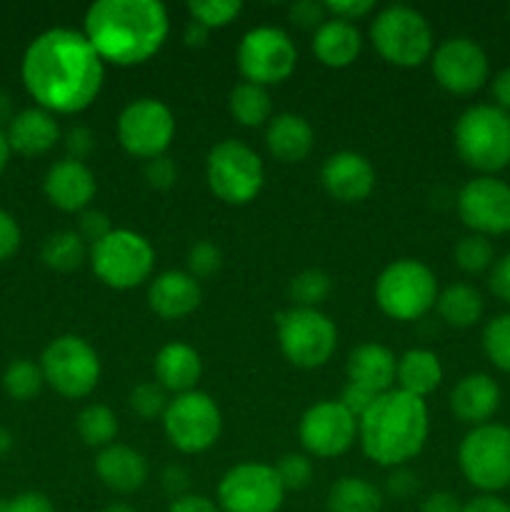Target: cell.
<instances>
[{
    "label": "cell",
    "mask_w": 510,
    "mask_h": 512,
    "mask_svg": "<svg viewBox=\"0 0 510 512\" xmlns=\"http://www.w3.org/2000/svg\"><path fill=\"white\" fill-rule=\"evenodd\" d=\"M20 78L38 108L53 115H75L98 98L105 63L83 30L50 28L25 48Z\"/></svg>",
    "instance_id": "cell-1"
},
{
    "label": "cell",
    "mask_w": 510,
    "mask_h": 512,
    "mask_svg": "<svg viewBox=\"0 0 510 512\" xmlns=\"http://www.w3.org/2000/svg\"><path fill=\"white\" fill-rule=\"evenodd\" d=\"M168 33V10L158 0H98L83 23V35L100 60L120 68L153 58Z\"/></svg>",
    "instance_id": "cell-2"
},
{
    "label": "cell",
    "mask_w": 510,
    "mask_h": 512,
    "mask_svg": "<svg viewBox=\"0 0 510 512\" xmlns=\"http://www.w3.org/2000/svg\"><path fill=\"white\" fill-rule=\"evenodd\" d=\"M430 415L423 398L393 388L380 393L358 420V438L365 458L380 468H400L418 458L428 443Z\"/></svg>",
    "instance_id": "cell-3"
},
{
    "label": "cell",
    "mask_w": 510,
    "mask_h": 512,
    "mask_svg": "<svg viewBox=\"0 0 510 512\" xmlns=\"http://www.w3.org/2000/svg\"><path fill=\"white\" fill-rule=\"evenodd\" d=\"M455 153L480 175L500 173L510 165V113L498 105H470L453 128Z\"/></svg>",
    "instance_id": "cell-4"
},
{
    "label": "cell",
    "mask_w": 510,
    "mask_h": 512,
    "mask_svg": "<svg viewBox=\"0 0 510 512\" xmlns=\"http://www.w3.org/2000/svg\"><path fill=\"white\" fill-rule=\"evenodd\" d=\"M438 278L433 270L415 258H400L385 265L375 280V303L383 315L398 323H415L435 308Z\"/></svg>",
    "instance_id": "cell-5"
},
{
    "label": "cell",
    "mask_w": 510,
    "mask_h": 512,
    "mask_svg": "<svg viewBox=\"0 0 510 512\" xmlns=\"http://www.w3.org/2000/svg\"><path fill=\"white\" fill-rule=\"evenodd\" d=\"M370 43L385 63L418 68L433 55V28L420 10L388 5L370 23Z\"/></svg>",
    "instance_id": "cell-6"
},
{
    "label": "cell",
    "mask_w": 510,
    "mask_h": 512,
    "mask_svg": "<svg viewBox=\"0 0 510 512\" xmlns=\"http://www.w3.org/2000/svg\"><path fill=\"white\" fill-rule=\"evenodd\" d=\"M88 260L100 283L113 290H133L153 275L155 250L145 235L113 228L103 240L90 245Z\"/></svg>",
    "instance_id": "cell-7"
},
{
    "label": "cell",
    "mask_w": 510,
    "mask_h": 512,
    "mask_svg": "<svg viewBox=\"0 0 510 512\" xmlns=\"http://www.w3.org/2000/svg\"><path fill=\"white\" fill-rule=\"evenodd\" d=\"M205 180L210 193L225 205H248L263 190V160L243 140L225 138L210 148L205 160Z\"/></svg>",
    "instance_id": "cell-8"
},
{
    "label": "cell",
    "mask_w": 510,
    "mask_h": 512,
    "mask_svg": "<svg viewBox=\"0 0 510 512\" xmlns=\"http://www.w3.org/2000/svg\"><path fill=\"white\" fill-rule=\"evenodd\" d=\"M275 330L283 358L300 370L323 368L338 348V328L320 310H283L275 315Z\"/></svg>",
    "instance_id": "cell-9"
},
{
    "label": "cell",
    "mask_w": 510,
    "mask_h": 512,
    "mask_svg": "<svg viewBox=\"0 0 510 512\" xmlns=\"http://www.w3.org/2000/svg\"><path fill=\"white\" fill-rule=\"evenodd\" d=\"M463 478L485 495L510 488V428L485 423L468 430L458 445Z\"/></svg>",
    "instance_id": "cell-10"
},
{
    "label": "cell",
    "mask_w": 510,
    "mask_h": 512,
    "mask_svg": "<svg viewBox=\"0 0 510 512\" xmlns=\"http://www.w3.org/2000/svg\"><path fill=\"white\" fill-rule=\"evenodd\" d=\"M45 385L68 400L88 398L100 383V358L80 335H58L40 355Z\"/></svg>",
    "instance_id": "cell-11"
},
{
    "label": "cell",
    "mask_w": 510,
    "mask_h": 512,
    "mask_svg": "<svg viewBox=\"0 0 510 512\" xmlns=\"http://www.w3.org/2000/svg\"><path fill=\"white\" fill-rule=\"evenodd\" d=\"M163 430L175 450L198 455L218 443L223 433V413L208 393L190 390L170 400L163 415Z\"/></svg>",
    "instance_id": "cell-12"
},
{
    "label": "cell",
    "mask_w": 510,
    "mask_h": 512,
    "mask_svg": "<svg viewBox=\"0 0 510 512\" xmlns=\"http://www.w3.org/2000/svg\"><path fill=\"white\" fill-rule=\"evenodd\" d=\"M235 60H238V70L245 83L268 88V85H278L293 75L295 65H298V48L283 28L260 25L243 35Z\"/></svg>",
    "instance_id": "cell-13"
},
{
    "label": "cell",
    "mask_w": 510,
    "mask_h": 512,
    "mask_svg": "<svg viewBox=\"0 0 510 512\" xmlns=\"http://www.w3.org/2000/svg\"><path fill=\"white\" fill-rule=\"evenodd\" d=\"M120 148L140 160H153L165 155L175 138V115L163 100L138 98L125 105L118 115Z\"/></svg>",
    "instance_id": "cell-14"
},
{
    "label": "cell",
    "mask_w": 510,
    "mask_h": 512,
    "mask_svg": "<svg viewBox=\"0 0 510 512\" xmlns=\"http://www.w3.org/2000/svg\"><path fill=\"white\" fill-rule=\"evenodd\" d=\"M285 488L275 465H233L218 483V508L223 512H278Z\"/></svg>",
    "instance_id": "cell-15"
},
{
    "label": "cell",
    "mask_w": 510,
    "mask_h": 512,
    "mask_svg": "<svg viewBox=\"0 0 510 512\" xmlns=\"http://www.w3.org/2000/svg\"><path fill=\"white\" fill-rule=\"evenodd\" d=\"M358 435V418L340 400H320L310 405L298 423V440L308 458H338L348 453Z\"/></svg>",
    "instance_id": "cell-16"
},
{
    "label": "cell",
    "mask_w": 510,
    "mask_h": 512,
    "mask_svg": "<svg viewBox=\"0 0 510 512\" xmlns=\"http://www.w3.org/2000/svg\"><path fill=\"white\" fill-rule=\"evenodd\" d=\"M455 208L465 228L473 233L485 238L510 233V185L495 175H478L468 180L460 188Z\"/></svg>",
    "instance_id": "cell-17"
},
{
    "label": "cell",
    "mask_w": 510,
    "mask_h": 512,
    "mask_svg": "<svg viewBox=\"0 0 510 512\" xmlns=\"http://www.w3.org/2000/svg\"><path fill=\"white\" fill-rule=\"evenodd\" d=\"M430 70L443 90L453 95H473L490 75V60L483 45L473 38H448L433 48Z\"/></svg>",
    "instance_id": "cell-18"
},
{
    "label": "cell",
    "mask_w": 510,
    "mask_h": 512,
    "mask_svg": "<svg viewBox=\"0 0 510 512\" xmlns=\"http://www.w3.org/2000/svg\"><path fill=\"white\" fill-rule=\"evenodd\" d=\"M43 193L63 213H83L90 208L98 183L93 170L73 158L55 160L43 178Z\"/></svg>",
    "instance_id": "cell-19"
},
{
    "label": "cell",
    "mask_w": 510,
    "mask_h": 512,
    "mask_svg": "<svg viewBox=\"0 0 510 512\" xmlns=\"http://www.w3.org/2000/svg\"><path fill=\"white\" fill-rule=\"evenodd\" d=\"M320 180L330 198L340 203H360L375 190V168L365 155L340 150L325 160Z\"/></svg>",
    "instance_id": "cell-20"
},
{
    "label": "cell",
    "mask_w": 510,
    "mask_h": 512,
    "mask_svg": "<svg viewBox=\"0 0 510 512\" xmlns=\"http://www.w3.org/2000/svg\"><path fill=\"white\" fill-rule=\"evenodd\" d=\"M203 300V288L188 270H165L148 285V305L158 318L183 320L195 313Z\"/></svg>",
    "instance_id": "cell-21"
},
{
    "label": "cell",
    "mask_w": 510,
    "mask_h": 512,
    "mask_svg": "<svg viewBox=\"0 0 510 512\" xmlns=\"http://www.w3.org/2000/svg\"><path fill=\"white\" fill-rule=\"evenodd\" d=\"M95 475L100 483L118 495H133L148 483V460L130 445L113 443L103 448L95 458Z\"/></svg>",
    "instance_id": "cell-22"
},
{
    "label": "cell",
    "mask_w": 510,
    "mask_h": 512,
    "mask_svg": "<svg viewBox=\"0 0 510 512\" xmlns=\"http://www.w3.org/2000/svg\"><path fill=\"white\" fill-rule=\"evenodd\" d=\"M10 150L25 158H38L50 153L60 140V125L53 113L43 108H25L13 115V120L5 128Z\"/></svg>",
    "instance_id": "cell-23"
},
{
    "label": "cell",
    "mask_w": 510,
    "mask_h": 512,
    "mask_svg": "<svg viewBox=\"0 0 510 512\" xmlns=\"http://www.w3.org/2000/svg\"><path fill=\"white\" fill-rule=\"evenodd\" d=\"M500 408V385L485 373H470L455 383L450 393V410L460 423L473 428L490 423Z\"/></svg>",
    "instance_id": "cell-24"
},
{
    "label": "cell",
    "mask_w": 510,
    "mask_h": 512,
    "mask_svg": "<svg viewBox=\"0 0 510 512\" xmlns=\"http://www.w3.org/2000/svg\"><path fill=\"white\" fill-rule=\"evenodd\" d=\"M155 383L165 390V393L183 395L190 390H198L200 375H203V360L200 353L188 343H168L155 353L153 360Z\"/></svg>",
    "instance_id": "cell-25"
},
{
    "label": "cell",
    "mask_w": 510,
    "mask_h": 512,
    "mask_svg": "<svg viewBox=\"0 0 510 512\" xmlns=\"http://www.w3.org/2000/svg\"><path fill=\"white\" fill-rule=\"evenodd\" d=\"M395 368H398V358L393 355V350L380 343L358 345L350 350L348 363H345L348 383L360 385L375 395L393 390Z\"/></svg>",
    "instance_id": "cell-26"
},
{
    "label": "cell",
    "mask_w": 510,
    "mask_h": 512,
    "mask_svg": "<svg viewBox=\"0 0 510 512\" xmlns=\"http://www.w3.org/2000/svg\"><path fill=\"white\" fill-rule=\"evenodd\" d=\"M265 145L280 163H300L313 153V125L298 113H278L265 128Z\"/></svg>",
    "instance_id": "cell-27"
},
{
    "label": "cell",
    "mask_w": 510,
    "mask_h": 512,
    "mask_svg": "<svg viewBox=\"0 0 510 512\" xmlns=\"http://www.w3.org/2000/svg\"><path fill=\"white\" fill-rule=\"evenodd\" d=\"M363 50V35L355 23L328 18L313 33V53L325 68H348Z\"/></svg>",
    "instance_id": "cell-28"
},
{
    "label": "cell",
    "mask_w": 510,
    "mask_h": 512,
    "mask_svg": "<svg viewBox=\"0 0 510 512\" xmlns=\"http://www.w3.org/2000/svg\"><path fill=\"white\" fill-rule=\"evenodd\" d=\"M395 380H398V390L425 400L443 383V365L438 355L428 348L405 350L398 358Z\"/></svg>",
    "instance_id": "cell-29"
},
{
    "label": "cell",
    "mask_w": 510,
    "mask_h": 512,
    "mask_svg": "<svg viewBox=\"0 0 510 512\" xmlns=\"http://www.w3.org/2000/svg\"><path fill=\"white\" fill-rule=\"evenodd\" d=\"M440 320L450 328H473L480 323L485 313V300L478 288L468 283H453L445 290H440L438 300H435Z\"/></svg>",
    "instance_id": "cell-30"
},
{
    "label": "cell",
    "mask_w": 510,
    "mask_h": 512,
    "mask_svg": "<svg viewBox=\"0 0 510 512\" xmlns=\"http://www.w3.org/2000/svg\"><path fill=\"white\" fill-rule=\"evenodd\" d=\"M328 512H380L383 510V493L370 480L345 475L335 480L325 498Z\"/></svg>",
    "instance_id": "cell-31"
},
{
    "label": "cell",
    "mask_w": 510,
    "mask_h": 512,
    "mask_svg": "<svg viewBox=\"0 0 510 512\" xmlns=\"http://www.w3.org/2000/svg\"><path fill=\"white\" fill-rule=\"evenodd\" d=\"M228 110L235 123L243 128H260L273 118V103H270L268 88L255 83H238L230 90Z\"/></svg>",
    "instance_id": "cell-32"
},
{
    "label": "cell",
    "mask_w": 510,
    "mask_h": 512,
    "mask_svg": "<svg viewBox=\"0 0 510 512\" xmlns=\"http://www.w3.org/2000/svg\"><path fill=\"white\" fill-rule=\"evenodd\" d=\"M88 255L90 248L80 238L78 230H58V233L48 235L40 248V260L55 273H73L88 260Z\"/></svg>",
    "instance_id": "cell-33"
},
{
    "label": "cell",
    "mask_w": 510,
    "mask_h": 512,
    "mask_svg": "<svg viewBox=\"0 0 510 512\" xmlns=\"http://www.w3.org/2000/svg\"><path fill=\"white\" fill-rule=\"evenodd\" d=\"M75 430H78L80 440H83L88 448L103 450L115 443V435H118V418H115V413L108 405L90 403L80 410L78 420H75Z\"/></svg>",
    "instance_id": "cell-34"
},
{
    "label": "cell",
    "mask_w": 510,
    "mask_h": 512,
    "mask_svg": "<svg viewBox=\"0 0 510 512\" xmlns=\"http://www.w3.org/2000/svg\"><path fill=\"white\" fill-rule=\"evenodd\" d=\"M45 378L40 363H33L28 358H15L3 373V390L15 403H28L35 400L43 390Z\"/></svg>",
    "instance_id": "cell-35"
},
{
    "label": "cell",
    "mask_w": 510,
    "mask_h": 512,
    "mask_svg": "<svg viewBox=\"0 0 510 512\" xmlns=\"http://www.w3.org/2000/svg\"><path fill=\"white\" fill-rule=\"evenodd\" d=\"M330 290H333V280H330V275L320 268L300 270V273L293 275V280L288 283V295L290 300H293V308L318 310V305L325 303Z\"/></svg>",
    "instance_id": "cell-36"
},
{
    "label": "cell",
    "mask_w": 510,
    "mask_h": 512,
    "mask_svg": "<svg viewBox=\"0 0 510 512\" xmlns=\"http://www.w3.org/2000/svg\"><path fill=\"white\" fill-rule=\"evenodd\" d=\"M453 258H455V265H458L463 273L480 275L485 273V270L493 268L495 250H493V243H490L485 235L470 233V235H463V238L455 243Z\"/></svg>",
    "instance_id": "cell-37"
},
{
    "label": "cell",
    "mask_w": 510,
    "mask_h": 512,
    "mask_svg": "<svg viewBox=\"0 0 510 512\" xmlns=\"http://www.w3.org/2000/svg\"><path fill=\"white\" fill-rule=\"evenodd\" d=\"M483 350L490 363L510 373V313L495 315L483 330Z\"/></svg>",
    "instance_id": "cell-38"
},
{
    "label": "cell",
    "mask_w": 510,
    "mask_h": 512,
    "mask_svg": "<svg viewBox=\"0 0 510 512\" xmlns=\"http://www.w3.org/2000/svg\"><path fill=\"white\" fill-rule=\"evenodd\" d=\"M240 10H243V3L238 0H190L188 3L190 20L205 25L208 30L230 25L238 18Z\"/></svg>",
    "instance_id": "cell-39"
},
{
    "label": "cell",
    "mask_w": 510,
    "mask_h": 512,
    "mask_svg": "<svg viewBox=\"0 0 510 512\" xmlns=\"http://www.w3.org/2000/svg\"><path fill=\"white\" fill-rule=\"evenodd\" d=\"M128 403H130V410H133L140 420H155V418L163 420L165 408H168L170 400H168V393H165V390L153 380V383L135 385V388L130 390Z\"/></svg>",
    "instance_id": "cell-40"
},
{
    "label": "cell",
    "mask_w": 510,
    "mask_h": 512,
    "mask_svg": "<svg viewBox=\"0 0 510 512\" xmlns=\"http://www.w3.org/2000/svg\"><path fill=\"white\" fill-rule=\"evenodd\" d=\"M185 265H188V273L195 280L210 278V275L223 268V250L210 243V240H198L195 245H190L188 255H185Z\"/></svg>",
    "instance_id": "cell-41"
},
{
    "label": "cell",
    "mask_w": 510,
    "mask_h": 512,
    "mask_svg": "<svg viewBox=\"0 0 510 512\" xmlns=\"http://www.w3.org/2000/svg\"><path fill=\"white\" fill-rule=\"evenodd\" d=\"M278 470V478L283 483L285 493L288 490H303L308 488L310 480H313V463H310L308 455L303 453H288L278 460L275 465Z\"/></svg>",
    "instance_id": "cell-42"
},
{
    "label": "cell",
    "mask_w": 510,
    "mask_h": 512,
    "mask_svg": "<svg viewBox=\"0 0 510 512\" xmlns=\"http://www.w3.org/2000/svg\"><path fill=\"white\" fill-rule=\"evenodd\" d=\"M145 183L153 190H170L178 180V165L168 155H158L153 160H145Z\"/></svg>",
    "instance_id": "cell-43"
},
{
    "label": "cell",
    "mask_w": 510,
    "mask_h": 512,
    "mask_svg": "<svg viewBox=\"0 0 510 512\" xmlns=\"http://www.w3.org/2000/svg\"><path fill=\"white\" fill-rule=\"evenodd\" d=\"M288 18L290 23L298 25V28L313 30L315 33V30L328 20V10H325V5L318 3V0H298V3H293L288 8Z\"/></svg>",
    "instance_id": "cell-44"
},
{
    "label": "cell",
    "mask_w": 510,
    "mask_h": 512,
    "mask_svg": "<svg viewBox=\"0 0 510 512\" xmlns=\"http://www.w3.org/2000/svg\"><path fill=\"white\" fill-rule=\"evenodd\" d=\"M63 145L65 150H68V158L85 163L95 150L93 130H90L88 125H73V128H68V133L63 135Z\"/></svg>",
    "instance_id": "cell-45"
},
{
    "label": "cell",
    "mask_w": 510,
    "mask_h": 512,
    "mask_svg": "<svg viewBox=\"0 0 510 512\" xmlns=\"http://www.w3.org/2000/svg\"><path fill=\"white\" fill-rule=\"evenodd\" d=\"M110 230H113V225H110V218L103 213V210L88 208L80 213L78 235L85 240V243L90 245L98 243V240H103Z\"/></svg>",
    "instance_id": "cell-46"
},
{
    "label": "cell",
    "mask_w": 510,
    "mask_h": 512,
    "mask_svg": "<svg viewBox=\"0 0 510 512\" xmlns=\"http://www.w3.org/2000/svg\"><path fill=\"white\" fill-rule=\"evenodd\" d=\"M0 512H55V508L45 493L25 490V493H18L15 498L0 500Z\"/></svg>",
    "instance_id": "cell-47"
},
{
    "label": "cell",
    "mask_w": 510,
    "mask_h": 512,
    "mask_svg": "<svg viewBox=\"0 0 510 512\" xmlns=\"http://www.w3.org/2000/svg\"><path fill=\"white\" fill-rule=\"evenodd\" d=\"M325 10H328V18L345 20V23H353V20L365 18L375 10L373 0H325Z\"/></svg>",
    "instance_id": "cell-48"
},
{
    "label": "cell",
    "mask_w": 510,
    "mask_h": 512,
    "mask_svg": "<svg viewBox=\"0 0 510 512\" xmlns=\"http://www.w3.org/2000/svg\"><path fill=\"white\" fill-rule=\"evenodd\" d=\"M20 240H23V233H20V225L8 210L0 208V263L13 258L20 250Z\"/></svg>",
    "instance_id": "cell-49"
},
{
    "label": "cell",
    "mask_w": 510,
    "mask_h": 512,
    "mask_svg": "<svg viewBox=\"0 0 510 512\" xmlns=\"http://www.w3.org/2000/svg\"><path fill=\"white\" fill-rule=\"evenodd\" d=\"M385 488H388V493L393 495L395 500H408L420 490V478L410 468L400 465V468H393V473L388 475Z\"/></svg>",
    "instance_id": "cell-50"
},
{
    "label": "cell",
    "mask_w": 510,
    "mask_h": 512,
    "mask_svg": "<svg viewBox=\"0 0 510 512\" xmlns=\"http://www.w3.org/2000/svg\"><path fill=\"white\" fill-rule=\"evenodd\" d=\"M375 398H378V395L370 393V390L360 388V385L348 383L343 388V395H340V403H343V408L348 410V413H353L355 418L360 420L365 413H368L370 405L375 403Z\"/></svg>",
    "instance_id": "cell-51"
},
{
    "label": "cell",
    "mask_w": 510,
    "mask_h": 512,
    "mask_svg": "<svg viewBox=\"0 0 510 512\" xmlns=\"http://www.w3.org/2000/svg\"><path fill=\"white\" fill-rule=\"evenodd\" d=\"M160 485H163L165 493L173 500L183 498L190 490V475L183 465H165L163 473H160Z\"/></svg>",
    "instance_id": "cell-52"
},
{
    "label": "cell",
    "mask_w": 510,
    "mask_h": 512,
    "mask_svg": "<svg viewBox=\"0 0 510 512\" xmlns=\"http://www.w3.org/2000/svg\"><path fill=\"white\" fill-rule=\"evenodd\" d=\"M488 285H490V293H493L495 298L510 305V253L495 260L493 268H490Z\"/></svg>",
    "instance_id": "cell-53"
},
{
    "label": "cell",
    "mask_w": 510,
    "mask_h": 512,
    "mask_svg": "<svg viewBox=\"0 0 510 512\" xmlns=\"http://www.w3.org/2000/svg\"><path fill=\"white\" fill-rule=\"evenodd\" d=\"M420 512H463V503L450 490H435V493L425 495Z\"/></svg>",
    "instance_id": "cell-54"
},
{
    "label": "cell",
    "mask_w": 510,
    "mask_h": 512,
    "mask_svg": "<svg viewBox=\"0 0 510 512\" xmlns=\"http://www.w3.org/2000/svg\"><path fill=\"white\" fill-rule=\"evenodd\" d=\"M168 512H223V510L218 508V503H215V500L205 498V495L188 493L178 500H170Z\"/></svg>",
    "instance_id": "cell-55"
},
{
    "label": "cell",
    "mask_w": 510,
    "mask_h": 512,
    "mask_svg": "<svg viewBox=\"0 0 510 512\" xmlns=\"http://www.w3.org/2000/svg\"><path fill=\"white\" fill-rule=\"evenodd\" d=\"M463 512H510V503H505L498 495L480 493L463 505Z\"/></svg>",
    "instance_id": "cell-56"
},
{
    "label": "cell",
    "mask_w": 510,
    "mask_h": 512,
    "mask_svg": "<svg viewBox=\"0 0 510 512\" xmlns=\"http://www.w3.org/2000/svg\"><path fill=\"white\" fill-rule=\"evenodd\" d=\"M493 98L500 110L510 113V68H503L493 78Z\"/></svg>",
    "instance_id": "cell-57"
},
{
    "label": "cell",
    "mask_w": 510,
    "mask_h": 512,
    "mask_svg": "<svg viewBox=\"0 0 510 512\" xmlns=\"http://www.w3.org/2000/svg\"><path fill=\"white\" fill-rule=\"evenodd\" d=\"M208 35H210V30L205 28V25L190 20V23L185 25L183 40H185V45H188V48H203V45L208 43Z\"/></svg>",
    "instance_id": "cell-58"
},
{
    "label": "cell",
    "mask_w": 510,
    "mask_h": 512,
    "mask_svg": "<svg viewBox=\"0 0 510 512\" xmlns=\"http://www.w3.org/2000/svg\"><path fill=\"white\" fill-rule=\"evenodd\" d=\"M13 98H10L5 90H0V128H3V123L8 125L10 120H13Z\"/></svg>",
    "instance_id": "cell-59"
},
{
    "label": "cell",
    "mask_w": 510,
    "mask_h": 512,
    "mask_svg": "<svg viewBox=\"0 0 510 512\" xmlns=\"http://www.w3.org/2000/svg\"><path fill=\"white\" fill-rule=\"evenodd\" d=\"M10 143H8V135H5V128H0V175H3V170L8 168V160H10Z\"/></svg>",
    "instance_id": "cell-60"
},
{
    "label": "cell",
    "mask_w": 510,
    "mask_h": 512,
    "mask_svg": "<svg viewBox=\"0 0 510 512\" xmlns=\"http://www.w3.org/2000/svg\"><path fill=\"white\" fill-rule=\"evenodd\" d=\"M13 445H15L13 433L5 428H0V458H5V455L10 453V450H13Z\"/></svg>",
    "instance_id": "cell-61"
},
{
    "label": "cell",
    "mask_w": 510,
    "mask_h": 512,
    "mask_svg": "<svg viewBox=\"0 0 510 512\" xmlns=\"http://www.w3.org/2000/svg\"><path fill=\"white\" fill-rule=\"evenodd\" d=\"M103 512H138V510L128 503H110L108 508H103Z\"/></svg>",
    "instance_id": "cell-62"
}]
</instances>
